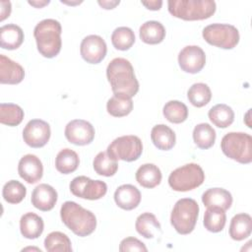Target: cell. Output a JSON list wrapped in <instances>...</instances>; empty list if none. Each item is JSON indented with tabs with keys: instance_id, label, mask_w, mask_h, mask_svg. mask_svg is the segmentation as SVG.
<instances>
[{
	"instance_id": "6da1fadb",
	"label": "cell",
	"mask_w": 252,
	"mask_h": 252,
	"mask_svg": "<svg viewBox=\"0 0 252 252\" xmlns=\"http://www.w3.org/2000/svg\"><path fill=\"white\" fill-rule=\"evenodd\" d=\"M106 77L115 95L132 98L139 91L134 68L125 58H114L106 68Z\"/></svg>"
},
{
	"instance_id": "7a4b0ae2",
	"label": "cell",
	"mask_w": 252,
	"mask_h": 252,
	"mask_svg": "<svg viewBox=\"0 0 252 252\" xmlns=\"http://www.w3.org/2000/svg\"><path fill=\"white\" fill-rule=\"evenodd\" d=\"M60 217L63 223L81 237L92 234L96 227L95 216L73 201H67L61 206Z\"/></svg>"
},
{
	"instance_id": "3957f363",
	"label": "cell",
	"mask_w": 252,
	"mask_h": 252,
	"mask_svg": "<svg viewBox=\"0 0 252 252\" xmlns=\"http://www.w3.org/2000/svg\"><path fill=\"white\" fill-rule=\"evenodd\" d=\"M62 28L58 21L45 19L40 21L33 30L38 52L46 58L55 57L61 50Z\"/></svg>"
},
{
	"instance_id": "277c9868",
	"label": "cell",
	"mask_w": 252,
	"mask_h": 252,
	"mask_svg": "<svg viewBox=\"0 0 252 252\" xmlns=\"http://www.w3.org/2000/svg\"><path fill=\"white\" fill-rule=\"evenodd\" d=\"M168 12L175 18L185 21H200L213 16L216 2L213 0H169Z\"/></svg>"
},
{
	"instance_id": "5b68a950",
	"label": "cell",
	"mask_w": 252,
	"mask_h": 252,
	"mask_svg": "<svg viewBox=\"0 0 252 252\" xmlns=\"http://www.w3.org/2000/svg\"><path fill=\"white\" fill-rule=\"evenodd\" d=\"M222 153L237 162L247 164L252 161V137L243 132H229L220 142Z\"/></svg>"
},
{
	"instance_id": "8992f818",
	"label": "cell",
	"mask_w": 252,
	"mask_h": 252,
	"mask_svg": "<svg viewBox=\"0 0 252 252\" xmlns=\"http://www.w3.org/2000/svg\"><path fill=\"white\" fill-rule=\"evenodd\" d=\"M199 215V205L191 198L178 200L171 212L170 222L179 234H189L195 228Z\"/></svg>"
},
{
	"instance_id": "52a82bcc",
	"label": "cell",
	"mask_w": 252,
	"mask_h": 252,
	"mask_svg": "<svg viewBox=\"0 0 252 252\" xmlns=\"http://www.w3.org/2000/svg\"><path fill=\"white\" fill-rule=\"evenodd\" d=\"M205 180V173L202 167L197 163H187L174 169L168 177V184L178 192H186L193 190Z\"/></svg>"
},
{
	"instance_id": "ba28073f",
	"label": "cell",
	"mask_w": 252,
	"mask_h": 252,
	"mask_svg": "<svg viewBox=\"0 0 252 252\" xmlns=\"http://www.w3.org/2000/svg\"><path fill=\"white\" fill-rule=\"evenodd\" d=\"M202 35L209 44L222 49H232L239 42L238 30L228 24L209 25L204 28Z\"/></svg>"
},
{
	"instance_id": "9c48e42d",
	"label": "cell",
	"mask_w": 252,
	"mask_h": 252,
	"mask_svg": "<svg viewBox=\"0 0 252 252\" xmlns=\"http://www.w3.org/2000/svg\"><path fill=\"white\" fill-rule=\"evenodd\" d=\"M107 154L114 159L124 161L137 160L143 152L142 141L134 135H126L116 138L107 147Z\"/></svg>"
},
{
	"instance_id": "30bf717a",
	"label": "cell",
	"mask_w": 252,
	"mask_h": 252,
	"mask_svg": "<svg viewBox=\"0 0 252 252\" xmlns=\"http://www.w3.org/2000/svg\"><path fill=\"white\" fill-rule=\"evenodd\" d=\"M73 195L87 200H98L107 192V185L101 180H93L87 176H77L70 183Z\"/></svg>"
},
{
	"instance_id": "8fae6325",
	"label": "cell",
	"mask_w": 252,
	"mask_h": 252,
	"mask_svg": "<svg viewBox=\"0 0 252 252\" xmlns=\"http://www.w3.org/2000/svg\"><path fill=\"white\" fill-rule=\"evenodd\" d=\"M50 134V126L47 122L41 119H32L24 128L23 139L32 148H41L49 141Z\"/></svg>"
},
{
	"instance_id": "7c38bea8",
	"label": "cell",
	"mask_w": 252,
	"mask_h": 252,
	"mask_svg": "<svg viewBox=\"0 0 252 252\" xmlns=\"http://www.w3.org/2000/svg\"><path fill=\"white\" fill-rule=\"evenodd\" d=\"M66 139L77 146L89 145L94 138V128L93 125L83 119L70 121L65 127Z\"/></svg>"
},
{
	"instance_id": "4fadbf2b",
	"label": "cell",
	"mask_w": 252,
	"mask_h": 252,
	"mask_svg": "<svg viewBox=\"0 0 252 252\" xmlns=\"http://www.w3.org/2000/svg\"><path fill=\"white\" fill-rule=\"evenodd\" d=\"M82 58L90 64H97L103 60L107 52L104 39L96 34L86 36L80 46Z\"/></svg>"
},
{
	"instance_id": "5bb4252c",
	"label": "cell",
	"mask_w": 252,
	"mask_h": 252,
	"mask_svg": "<svg viewBox=\"0 0 252 252\" xmlns=\"http://www.w3.org/2000/svg\"><path fill=\"white\" fill-rule=\"evenodd\" d=\"M178 64L182 71L196 74L204 68L206 64V54L198 45L185 46L178 54Z\"/></svg>"
},
{
	"instance_id": "9a60e30c",
	"label": "cell",
	"mask_w": 252,
	"mask_h": 252,
	"mask_svg": "<svg viewBox=\"0 0 252 252\" xmlns=\"http://www.w3.org/2000/svg\"><path fill=\"white\" fill-rule=\"evenodd\" d=\"M18 172L21 178L30 184L39 181L43 174V166L40 159L34 155L24 156L18 164Z\"/></svg>"
},
{
	"instance_id": "2e32d148",
	"label": "cell",
	"mask_w": 252,
	"mask_h": 252,
	"mask_svg": "<svg viewBox=\"0 0 252 252\" xmlns=\"http://www.w3.org/2000/svg\"><path fill=\"white\" fill-rule=\"evenodd\" d=\"M56 190L45 183L37 185L32 193V204L34 208L47 212L53 209L57 202Z\"/></svg>"
},
{
	"instance_id": "e0dca14e",
	"label": "cell",
	"mask_w": 252,
	"mask_h": 252,
	"mask_svg": "<svg viewBox=\"0 0 252 252\" xmlns=\"http://www.w3.org/2000/svg\"><path fill=\"white\" fill-rule=\"evenodd\" d=\"M25 77L24 68L9 57L0 55V83L16 85L23 81Z\"/></svg>"
},
{
	"instance_id": "ac0fdd59",
	"label": "cell",
	"mask_w": 252,
	"mask_h": 252,
	"mask_svg": "<svg viewBox=\"0 0 252 252\" xmlns=\"http://www.w3.org/2000/svg\"><path fill=\"white\" fill-rule=\"evenodd\" d=\"M114 201L119 208L130 211L140 204L141 192L132 184H123L115 190Z\"/></svg>"
},
{
	"instance_id": "d6986e66",
	"label": "cell",
	"mask_w": 252,
	"mask_h": 252,
	"mask_svg": "<svg viewBox=\"0 0 252 252\" xmlns=\"http://www.w3.org/2000/svg\"><path fill=\"white\" fill-rule=\"evenodd\" d=\"M24 41L23 30L15 25H4L0 29V46L3 49L14 50L19 48Z\"/></svg>"
},
{
	"instance_id": "ffe728a7",
	"label": "cell",
	"mask_w": 252,
	"mask_h": 252,
	"mask_svg": "<svg viewBox=\"0 0 252 252\" xmlns=\"http://www.w3.org/2000/svg\"><path fill=\"white\" fill-rule=\"evenodd\" d=\"M202 202L207 208L218 207L226 211L231 207L232 196L223 188H210L203 193Z\"/></svg>"
},
{
	"instance_id": "44dd1931",
	"label": "cell",
	"mask_w": 252,
	"mask_h": 252,
	"mask_svg": "<svg viewBox=\"0 0 252 252\" xmlns=\"http://www.w3.org/2000/svg\"><path fill=\"white\" fill-rule=\"evenodd\" d=\"M44 223L42 219L34 213H27L20 220V230L24 237L35 239L43 232Z\"/></svg>"
},
{
	"instance_id": "7402d4cb",
	"label": "cell",
	"mask_w": 252,
	"mask_h": 252,
	"mask_svg": "<svg viewBox=\"0 0 252 252\" xmlns=\"http://www.w3.org/2000/svg\"><path fill=\"white\" fill-rule=\"evenodd\" d=\"M151 139L154 145L162 151L171 150L176 141L175 133L171 128L164 124H158L151 131Z\"/></svg>"
},
{
	"instance_id": "603a6c76",
	"label": "cell",
	"mask_w": 252,
	"mask_h": 252,
	"mask_svg": "<svg viewBox=\"0 0 252 252\" xmlns=\"http://www.w3.org/2000/svg\"><path fill=\"white\" fill-rule=\"evenodd\" d=\"M252 231V219L248 214L235 215L229 224V235L233 240L240 241L250 236Z\"/></svg>"
},
{
	"instance_id": "cb8c5ba5",
	"label": "cell",
	"mask_w": 252,
	"mask_h": 252,
	"mask_svg": "<svg viewBox=\"0 0 252 252\" xmlns=\"http://www.w3.org/2000/svg\"><path fill=\"white\" fill-rule=\"evenodd\" d=\"M139 35L141 40L147 44H158L164 39L165 29L158 21H147L140 27Z\"/></svg>"
},
{
	"instance_id": "d4e9b609",
	"label": "cell",
	"mask_w": 252,
	"mask_h": 252,
	"mask_svg": "<svg viewBox=\"0 0 252 252\" xmlns=\"http://www.w3.org/2000/svg\"><path fill=\"white\" fill-rule=\"evenodd\" d=\"M161 171L154 163H145L136 171L137 182L145 188H154L161 181Z\"/></svg>"
},
{
	"instance_id": "484cf974",
	"label": "cell",
	"mask_w": 252,
	"mask_h": 252,
	"mask_svg": "<svg viewBox=\"0 0 252 252\" xmlns=\"http://www.w3.org/2000/svg\"><path fill=\"white\" fill-rule=\"evenodd\" d=\"M136 230L145 238H154L157 234L161 233V226L156 216L151 213L140 215L135 223Z\"/></svg>"
},
{
	"instance_id": "4316f807",
	"label": "cell",
	"mask_w": 252,
	"mask_h": 252,
	"mask_svg": "<svg viewBox=\"0 0 252 252\" xmlns=\"http://www.w3.org/2000/svg\"><path fill=\"white\" fill-rule=\"evenodd\" d=\"M79 163L80 159L78 154L68 148L61 150L55 158V167L63 174L74 172L78 168Z\"/></svg>"
},
{
	"instance_id": "83f0119b",
	"label": "cell",
	"mask_w": 252,
	"mask_h": 252,
	"mask_svg": "<svg viewBox=\"0 0 252 252\" xmlns=\"http://www.w3.org/2000/svg\"><path fill=\"white\" fill-rule=\"evenodd\" d=\"M208 116L211 122L219 128H226L231 125L234 120V112L232 108L224 103L213 106L209 110Z\"/></svg>"
},
{
	"instance_id": "f1b7e54d",
	"label": "cell",
	"mask_w": 252,
	"mask_h": 252,
	"mask_svg": "<svg viewBox=\"0 0 252 252\" xmlns=\"http://www.w3.org/2000/svg\"><path fill=\"white\" fill-rule=\"evenodd\" d=\"M216 131L208 123H200L193 130V140L197 147L203 150L211 148L216 141Z\"/></svg>"
},
{
	"instance_id": "f546056e",
	"label": "cell",
	"mask_w": 252,
	"mask_h": 252,
	"mask_svg": "<svg viewBox=\"0 0 252 252\" xmlns=\"http://www.w3.org/2000/svg\"><path fill=\"white\" fill-rule=\"evenodd\" d=\"M226 221V216L222 209L210 207L204 215V226L211 232H220L223 229Z\"/></svg>"
},
{
	"instance_id": "4dcf8cb0",
	"label": "cell",
	"mask_w": 252,
	"mask_h": 252,
	"mask_svg": "<svg viewBox=\"0 0 252 252\" xmlns=\"http://www.w3.org/2000/svg\"><path fill=\"white\" fill-rule=\"evenodd\" d=\"M94 171L102 176H112L116 173L118 169L117 160L111 158L107 152L98 153L93 162Z\"/></svg>"
},
{
	"instance_id": "1f68e13d",
	"label": "cell",
	"mask_w": 252,
	"mask_h": 252,
	"mask_svg": "<svg viewBox=\"0 0 252 252\" xmlns=\"http://www.w3.org/2000/svg\"><path fill=\"white\" fill-rule=\"evenodd\" d=\"M44 247L48 252H71L72 245L69 237L60 231L50 232L44 239Z\"/></svg>"
},
{
	"instance_id": "d6a6232c",
	"label": "cell",
	"mask_w": 252,
	"mask_h": 252,
	"mask_svg": "<svg viewBox=\"0 0 252 252\" xmlns=\"http://www.w3.org/2000/svg\"><path fill=\"white\" fill-rule=\"evenodd\" d=\"M187 97L192 105L196 107H203L210 102L212 93L208 85L204 83H196L189 88Z\"/></svg>"
},
{
	"instance_id": "836d02e7",
	"label": "cell",
	"mask_w": 252,
	"mask_h": 252,
	"mask_svg": "<svg viewBox=\"0 0 252 252\" xmlns=\"http://www.w3.org/2000/svg\"><path fill=\"white\" fill-rule=\"evenodd\" d=\"M163 115L171 123L179 124L188 117L187 106L179 100H169L163 106Z\"/></svg>"
},
{
	"instance_id": "e575fe53",
	"label": "cell",
	"mask_w": 252,
	"mask_h": 252,
	"mask_svg": "<svg viewBox=\"0 0 252 252\" xmlns=\"http://www.w3.org/2000/svg\"><path fill=\"white\" fill-rule=\"evenodd\" d=\"M106 109L107 112L114 117L126 116L133 109L132 98L114 94L107 100Z\"/></svg>"
},
{
	"instance_id": "d590c367",
	"label": "cell",
	"mask_w": 252,
	"mask_h": 252,
	"mask_svg": "<svg viewBox=\"0 0 252 252\" xmlns=\"http://www.w3.org/2000/svg\"><path fill=\"white\" fill-rule=\"evenodd\" d=\"M24 119V110L18 104H0V122L8 126H17Z\"/></svg>"
},
{
	"instance_id": "8d00e7d4",
	"label": "cell",
	"mask_w": 252,
	"mask_h": 252,
	"mask_svg": "<svg viewBox=\"0 0 252 252\" xmlns=\"http://www.w3.org/2000/svg\"><path fill=\"white\" fill-rule=\"evenodd\" d=\"M111 42L118 50H128L135 42V33L128 27L116 28L111 34Z\"/></svg>"
},
{
	"instance_id": "74e56055",
	"label": "cell",
	"mask_w": 252,
	"mask_h": 252,
	"mask_svg": "<svg viewBox=\"0 0 252 252\" xmlns=\"http://www.w3.org/2000/svg\"><path fill=\"white\" fill-rule=\"evenodd\" d=\"M26 187L17 180H10L3 186L2 195L6 202L10 204H19L26 197Z\"/></svg>"
},
{
	"instance_id": "f35d334b",
	"label": "cell",
	"mask_w": 252,
	"mask_h": 252,
	"mask_svg": "<svg viewBox=\"0 0 252 252\" xmlns=\"http://www.w3.org/2000/svg\"><path fill=\"white\" fill-rule=\"evenodd\" d=\"M119 251L120 252H126V251H144L147 252L148 249L146 245L140 241L139 239L135 237H126L124 238L119 245Z\"/></svg>"
},
{
	"instance_id": "ab89813d",
	"label": "cell",
	"mask_w": 252,
	"mask_h": 252,
	"mask_svg": "<svg viewBox=\"0 0 252 252\" xmlns=\"http://www.w3.org/2000/svg\"><path fill=\"white\" fill-rule=\"evenodd\" d=\"M0 6H1L0 21H4L11 14V2L10 1H1Z\"/></svg>"
},
{
	"instance_id": "60d3db41",
	"label": "cell",
	"mask_w": 252,
	"mask_h": 252,
	"mask_svg": "<svg viewBox=\"0 0 252 252\" xmlns=\"http://www.w3.org/2000/svg\"><path fill=\"white\" fill-rule=\"evenodd\" d=\"M147 9L153 10V11H158L160 9L162 5V1L160 0H153V1H142L141 2Z\"/></svg>"
},
{
	"instance_id": "b9f144b4",
	"label": "cell",
	"mask_w": 252,
	"mask_h": 252,
	"mask_svg": "<svg viewBox=\"0 0 252 252\" xmlns=\"http://www.w3.org/2000/svg\"><path fill=\"white\" fill-rule=\"evenodd\" d=\"M97 3L103 8V9H106V10H109V9H113L114 7H116L119 3H120V1L118 0V1H97Z\"/></svg>"
},
{
	"instance_id": "7bdbcfd3",
	"label": "cell",
	"mask_w": 252,
	"mask_h": 252,
	"mask_svg": "<svg viewBox=\"0 0 252 252\" xmlns=\"http://www.w3.org/2000/svg\"><path fill=\"white\" fill-rule=\"evenodd\" d=\"M29 4L32 6H34L35 8H41L47 4H49V1H29Z\"/></svg>"
},
{
	"instance_id": "ee69618b",
	"label": "cell",
	"mask_w": 252,
	"mask_h": 252,
	"mask_svg": "<svg viewBox=\"0 0 252 252\" xmlns=\"http://www.w3.org/2000/svg\"><path fill=\"white\" fill-rule=\"evenodd\" d=\"M62 3H65V4H69V5H74V4H80V3H82V1H77V2H75V3H72V2H66V1H61Z\"/></svg>"
}]
</instances>
